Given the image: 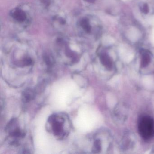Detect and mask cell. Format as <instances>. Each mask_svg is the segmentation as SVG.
Returning <instances> with one entry per match:
<instances>
[{
    "label": "cell",
    "instance_id": "cell-11",
    "mask_svg": "<svg viewBox=\"0 0 154 154\" xmlns=\"http://www.w3.org/2000/svg\"><path fill=\"white\" fill-rule=\"evenodd\" d=\"M32 59L29 57H26V58H24L22 61H20L19 64L20 66H25L30 65L32 64Z\"/></svg>",
    "mask_w": 154,
    "mask_h": 154
},
{
    "label": "cell",
    "instance_id": "cell-5",
    "mask_svg": "<svg viewBox=\"0 0 154 154\" xmlns=\"http://www.w3.org/2000/svg\"><path fill=\"white\" fill-rule=\"evenodd\" d=\"M35 97V93L30 88L26 89L22 94V100L25 103L29 102Z\"/></svg>",
    "mask_w": 154,
    "mask_h": 154
},
{
    "label": "cell",
    "instance_id": "cell-9",
    "mask_svg": "<svg viewBox=\"0 0 154 154\" xmlns=\"http://www.w3.org/2000/svg\"><path fill=\"white\" fill-rule=\"evenodd\" d=\"M102 149V141L100 138L94 140L92 147V152L94 153H99Z\"/></svg>",
    "mask_w": 154,
    "mask_h": 154
},
{
    "label": "cell",
    "instance_id": "cell-8",
    "mask_svg": "<svg viewBox=\"0 0 154 154\" xmlns=\"http://www.w3.org/2000/svg\"><path fill=\"white\" fill-rule=\"evenodd\" d=\"M131 135L128 134V135L125 136L123 138V142H122V148L125 149H129L131 146H133L134 145V140H131L133 138L131 137Z\"/></svg>",
    "mask_w": 154,
    "mask_h": 154
},
{
    "label": "cell",
    "instance_id": "cell-7",
    "mask_svg": "<svg viewBox=\"0 0 154 154\" xmlns=\"http://www.w3.org/2000/svg\"><path fill=\"white\" fill-rule=\"evenodd\" d=\"M12 16L14 19L20 22H24L26 18V13L20 9H16L12 13Z\"/></svg>",
    "mask_w": 154,
    "mask_h": 154
},
{
    "label": "cell",
    "instance_id": "cell-3",
    "mask_svg": "<svg viewBox=\"0 0 154 154\" xmlns=\"http://www.w3.org/2000/svg\"><path fill=\"white\" fill-rule=\"evenodd\" d=\"M6 131L9 134L10 136L15 138L23 137L25 133L20 129L16 119H12L9 122L6 127Z\"/></svg>",
    "mask_w": 154,
    "mask_h": 154
},
{
    "label": "cell",
    "instance_id": "cell-12",
    "mask_svg": "<svg viewBox=\"0 0 154 154\" xmlns=\"http://www.w3.org/2000/svg\"><path fill=\"white\" fill-rule=\"evenodd\" d=\"M44 60L45 63L48 66H52L54 63V60L53 57L48 55L44 56Z\"/></svg>",
    "mask_w": 154,
    "mask_h": 154
},
{
    "label": "cell",
    "instance_id": "cell-6",
    "mask_svg": "<svg viewBox=\"0 0 154 154\" xmlns=\"http://www.w3.org/2000/svg\"><path fill=\"white\" fill-rule=\"evenodd\" d=\"M151 58L148 53L144 52L141 55L140 65L141 69H145L150 64Z\"/></svg>",
    "mask_w": 154,
    "mask_h": 154
},
{
    "label": "cell",
    "instance_id": "cell-16",
    "mask_svg": "<svg viewBox=\"0 0 154 154\" xmlns=\"http://www.w3.org/2000/svg\"><path fill=\"white\" fill-rule=\"evenodd\" d=\"M152 151H153V153H154V149H153V150H152Z\"/></svg>",
    "mask_w": 154,
    "mask_h": 154
},
{
    "label": "cell",
    "instance_id": "cell-13",
    "mask_svg": "<svg viewBox=\"0 0 154 154\" xmlns=\"http://www.w3.org/2000/svg\"><path fill=\"white\" fill-rule=\"evenodd\" d=\"M141 11L145 14H147V13H148L149 9L148 6L147 4H145L143 5Z\"/></svg>",
    "mask_w": 154,
    "mask_h": 154
},
{
    "label": "cell",
    "instance_id": "cell-10",
    "mask_svg": "<svg viewBox=\"0 0 154 154\" xmlns=\"http://www.w3.org/2000/svg\"><path fill=\"white\" fill-rule=\"evenodd\" d=\"M80 25L85 32L88 33H90L91 31V26L88 19H83L80 22Z\"/></svg>",
    "mask_w": 154,
    "mask_h": 154
},
{
    "label": "cell",
    "instance_id": "cell-14",
    "mask_svg": "<svg viewBox=\"0 0 154 154\" xmlns=\"http://www.w3.org/2000/svg\"><path fill=\"white\" fill-rule=\"evenodd\" d=\"M41 2L46 6H48L50 5V0H41Z\"/></svg>",
    "mask_w": 154,
    "mask_h": 154
},
{
    "label": "cell",
    "instance_id": "cell-4",
    "mask_svg": "<svg viewBox=\"0 0 154 154\" xmlns=\"http://www.w3.org/2000/svg\"><path fill=\"white\" fill-rule=\"evenodd\" d=\"M100 61L103 66L108 71H111L113 67V62L109 56L102 53L100 56Z\"/></svg>",
    "mask_w": 154,
    "mask_h": 154
},
{
    "label": "cell",
    "instance_id": "cell-15",
    "mask_svg": "<svg viewBox=\"0 0 154 154\" xmlns=\"http://www.w3.org/2000/svg\"><path fill=\"white\" fill-rule=\"evenodd\" d=\"M85 1L89 3H94L95 1V0H85Z\"/></svg>",
    "mask_w": 154,
    "mask_h": 154
},
{
    "label": "cell",
    "instance_id": "cell-2",
    "mask_svg": "<svg viewBox=\"0 0 154 154\" xmlns=\"http://www.w3.org/2000/svg\"><path fill=\"white\" fill-rule=\"evenodd\" d=\"M51 124L53 133L57 136H61L64 134L63 125L64 119L62 117L56 115L51 116L49 119Z\"/></svg>",
    "mask_w": 154,
    "mask_h": 154
},
{
    "label": "cell",
    "instance_id": "cell-1",
    "mask_svg": "<svg viewBox=\"0 0 154 154\" xmlns=\"http://www.w3.org/2000/svg\"><path fill=\"white\" fill-rule=\"evenodd\" d=\"M138 129L140 137L146 140L151 139L154 136V120L148 115L140 116L138 122Z\"/></svg>",
    "mask_w": 154,
    "mask_h": 154
}]
</instances>
